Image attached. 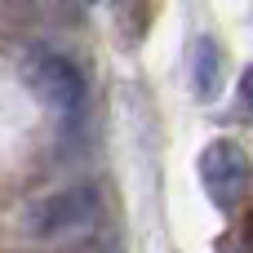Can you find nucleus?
Instances as JSON below:
<instances>
[{
    "instance_id": "nucleus-1",
    "label": "nucleus",
    "mask_w": 253,
    "mask_h": 253,
    "mask_svg": "<svg viewBox=\"0 0 253 253\" xmlns=\"http://www.w3.org/2000/svg\"><path fill=\"white\" fill-rule=\"evenodd\" d=\"M98 218V191L93 187H62L22 209V231L31 240H67L89 231Z\"/></svg>"
},
{
    "instance_id": "nucleus-2",
    "label": "nucleus",
    "mask_w": 253,
    "mask_h": 253,
    "mask_svg": "<svg viewBox=\"0 0 253 253\" xmlns=\"http://www.w3.org/2000/svg\"><path fill=\"white\" fill-rule=\"evenodd\" d=\"M196 169H200V182L209 191V200L218 209H236L240 196L249 191L253 182V165H249V151L231 138H213L205 142V151L196 156Z\"/></svg>"
},
{
    "instance_id": "nucleus-3",
    "label": "nucleus",
    "mask_w": 253,
    "mask_h": 253,
    "mask_svg": "<svg viewBox=\"0 0 253 253\" xmlns=\"http://www.w3.org/2000/svg\"><path fill=\"white\" fill-rule=\"evenodd\" d=\"M27 84L44 107H53L62 116H76L84 107V76L62 53H36L27 62Z\"/></svg>"
},
{
    "instance_id": "nucleus-4",
    "label": "nucleus",
    "mask_w": 253,
    "mask_h": 253,
    "mask_svg": "<svg viewBox=\"0 0 253 253\" xmlns=\"http://www.w3.org/2000/svg\"><path fill=\"white\" fill-rule=\"evenodd\" d=\"M218 89H222V53L209 36H200L191 44V93L200 102H213Z\"/></svg>"
},
{
    "instance_id": "nucleus-5",
    "label": "nucleus",
    "mask_w": 253,
    "mask_h": 253,
    "mask_svg": "<svg viewBox=\"0 0 253 253\" xmlns=\"http://www.w3.org/2000/svg\"><path fill=\"white\" fill-rule=\"evenodd\" d=\"M147 13H151V0H116V22L129 40H138L147 31Z\"/></svg>"
},
{
    "instance_id": "nucleus-6",
    "label": "nucleus",
    "mask_w": 253,
    "mask_h": 253,
    "mask_svg": "<svg viewBox=\"0 0 253 253\" xmlns=\"http://www.w3.org/2000/svg\"><path fill=\"white\" fill-rule=\"evenodd\" d=\"M40 18H58V22H71L76 18V0H27Z\"/></svg>"
},
{
    "instance_id": "nucleus-7",
    "label": "nucleus",
    "mask_w": 253,
    "mask_h": 253,
    "mask_svg": "<svg viewBox=\"0 0 253 253\" xmlns=\"http://www.w3.org/2000/svg\"><path fill=\"white\" fill-rule=\"evenodd\" d=\"M240 102H245V111L253 116V67H245V76H240Z\"/></svg>"
},
{
    "instance_id": "nucleus-8",
    "label": "nucleus",
    "mask_w": 253,
    "mask_h": 253,
    "mask_svg": "<svg viewBox=\"0 0 253 253\" xmlns=\"http://www.w3.org/2000/svg\"><path fill=\"white\" fill-rule=\"evenodd\" d=\"M240 249L253 253V209H249V218H245V227H240Z\"/></svg>"
},
{
    "instance_id": "nucleus-9",
    "label": "nucleus",
    "mask_w": 253,
    "mask_h": 253,
    "mask_svg": "<svg viewBox=\"0 0 253 253\" xmlns=\"http://www.w3.org/2000/svg\"><path fill=\"white\" fill-rule=\"evenodd\" d=\"M76 253H98V249H76Z\"/></svg>"
}]
</instances>
